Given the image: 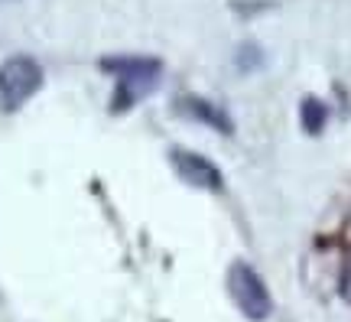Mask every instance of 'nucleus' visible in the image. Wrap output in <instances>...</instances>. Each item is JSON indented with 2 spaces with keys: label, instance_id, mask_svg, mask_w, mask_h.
Here are the masks:
<instances>
[{
  "label": "nucleus",
  "instance_id": "obj_3",
  "mask_svg": "<svg viewBox=\"0 0 351 322\" xmlns=\"http://www.w3.org/2000/svg\"><path fill=\"white\" fill-rule=\"evenodd\" d=\"M169 166L173 173L192 189H202V192H225V176L215 166L208 157H202L195 150L186 147H173L169 150Z\"/></svg>",
  "mask_w": 351,
  "mask_h": 322
},
{
  "label": "nucleus",
  "instance_id": "obj_9",
  "mask_svg": "<svg viewBox=\"0 0 351 322\" xmlns=\"http://www.w3.org/2000/svg\"><path fill=\"white\" fill-rule=\"evenodd\" d=\"M0 3H7V0H0Z\"/></svg>",
  "mask_w": 351,
  "mask_h": 322
},
{
  "label": "nucleus",
  "instance_id": "obj_4",
  "mask_svg": "<svg viewBox=\"0 0 351 322\" xmlns=\"http://www.w3.org/2000/svg\"><path fill=\"white\" fill-rule=\"evenodd\" d=\"M173 108L182 114V117L195 121V124L212 127L215 134H225V137L234 134V121L228 117V111L225 108H218V104L208 101V98H199V95H179V98L173 101Z\"/></svg>",
  "mask_w": 351,
  "mask_h": 322
},
{
  "label": "nucleus",
  "instance_id": "obj_5",
  "mask_svg": "<svg viewBox=\"0 0 351 322\" xmlns=\"http://www.w3.org/2000/svg\"><path fill=\"white\" fill-rule=\"evenodd\" d=\"M98 69L114 78H134V82H153V85L163 75V62L156 56H104Z\"/></svg>",
  "mask_w": 351,
  "mask_h": 322
},
{
  "label": "nucleus",
  "instance_id": "obj_1",
  "mask_svg": "<svg viewBox=\"0 0 351 322\" xmlns=\"http://www.w3.org/2000/svg\"><path fill=\"white\" fill-rule=\"evenodd\" d=\"M228 297L238 306V312L251 322H267L274 316V297H270V286L263 284V277L254 271L247 260H234L228 267Z\"/></svg>",
  "mask_w": 351,
  "mask_h": 322
},
{
  "label": "nucleus",
  "instance_id": "obj_6",
  "mask_svg": "<svg viewBox=\"0 0 351 322\" xmlns=\"http://www.w3.org/2000/svg\"><path fill=\"white\" fill-rule=\"evenodd\" d=\"M300 124L309 137H319L328 124V104L322 98H315V95L302 98L300 101Z\"/></svg>",
  "mask_w": 351,
  "mask_h": 322
},
{
  "label": "nucleus",
  "instance_id": "obj_2",
  "mask_svg": "<svg viewBox=\"0 0 351 322\" xmlns=\"http://www.w3.org/2000/svg\"><path fill=\"white\" fill-rule=\"evenodd\" d=\"M43 65L33 56H10L0 62V111L13 114L43 88Z\"/></svg>",
  "mask_w": 351,
  "mask_h": 322
},
{
  "label": "nucleus",
  "instance_id": "obj_8",
  "mask_svg": "<svg viewBox=\"0 0 351 322\" xmlns=\"http://www.w3.org/2000/svg\"><path fill=\"white\" fill-rule=\"evenodd\" d=\"M335 290H339L341 303L351 306V251L345 254V260L339 264V280H335Z\"/></svg>",
  "mask_w": 351,
  "mask_h": 322
},
{
  "label": "nucleus",
  "instance_id": "obj_7",
  "mask_svg": "<svg viewBox=\"0 0 351 322\" xmlns=\"http://www.w3.org/2000/svg\"><path fill=\"white\" fill-rule=\"evenodd\" d=\"M234 65H238V72H257V69H263V49L254 43H244L234 56Z\"/></svg>",
  "mask_w": 351,
  "mask_h": 322
}]
</instances>
